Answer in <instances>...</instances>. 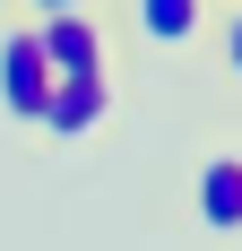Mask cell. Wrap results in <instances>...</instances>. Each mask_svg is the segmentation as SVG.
Returning a JSON list of instances; mask_svg holds the SVG:
<instances>
[{"label":"cell","instance_id":"cell-1","mask_svg":"<svg viewBox=\"0 0 242 251\" xmlns=\"http://www.w3.org/2000/svg\"><path fill=\"white\" fill-rule=\"evenodd\" d=\"M35 52L52 78H113V26L104 9H52L35 18Z\"/></svg>","mask_w":242,"mask_h":251},{"label":"cell","instance_id":"cell-2","mask_svg":"<svg viewBox=\"0 0 242 251\" xmlns=\"http://www.w3.org/2000/svg\"><path fill=\"white\" fill-rule=\"evenodd\" d=\"M44 96H52V70H44V52H35V18L9 0L0 9V113L35 130L44 122Z\"/></svg>","mask_w":242,"mask_h":251},{"label":"cell","instance_id":"cell-3","mask_svg":"<svg viewBox=\"0 0 242 251\" xmlns=\"http://www.w3.org/2000/svg\"><path fill=\"white\" fill-rule=\"evenodd\" d=\"M217 18H225L217 0H121V35L139 52H191V44H208Z\"/></svg>","mask_w":242,"mask_h":251},{"label":"cell","instance_id":"cell-4","mask_svg":"<svg viewBox=\"0 0 242 251\" xmlns=\"http://www.w3.org/2000/svg\"><path fill=\"white\" fill-rule=\"evenodd\" d=\"M113 113H121V87H113V78H52L35 130H52V139H96Z\"/></svg>","mask_w":242,"mask_h":251},{"label":"cell","instance_id":"cell-5","mask_svg":"<svg viewBox=\"0 0 242 251\" xmlns=\"http://www.w3.org/2000/svg\"><path fill=\"white\" fill-rule=\"evenodd\" d=\"M199 226L208 234H242V156L217 148L199 165Z\"/></svg>","mask_w":242,"mask_h":251},{"label":"cell","instance_id":"cell-6","mask_svg":"<svg viewBox=\"0 0 242 251\" xmlns=\"http://www.w3.org/2000/svg\"><path fill=\"white\" fill-rule=\"evenodd\" d=\"M26 18H52V9H104V0H18Z\"/></svg>","mask_w":242,"mask_h":251}]
</instances>
